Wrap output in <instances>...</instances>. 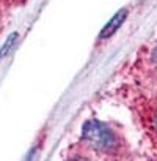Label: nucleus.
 <instances>
[{
    "label": "nucleus",
    "mask_w": 157,
    "mask_h": 161,
    "mask_svg": "<svg viewBox=\"0 0 157 161\" xmlns=\"http://www.w3.org/2000/svg\"><path fill=\"white\" fill-rule=\"evenodd\" d=\"M82 137L85 139V142L90 144V147H93L98 152H115L118 148V137L116 134L104 123L91 120L88 123H85L84 131H82Z\"/></svg>",
    "instance_id": "1"
},
{
    "label": "nucleus",
    "mask_w": 157,
    "mask_h": 161,
    "mask_svg": "<svg viewBox=\"0 0 157 161\" xmlns=\"http://www.w3.org/2000/svg\"><path fill=\"white\" fill-rule=\"evenodd\" d=\"M126 16H127V11H126V10H121V11H119V13H118V14H116V16H115V18H113V19L105 25V27H104V30L101 32L99 38H102V40H104V38L112 36V35L118 30V27L123 24V21L126 19Z\"/></svg>",
    "instance_id": "2"
},
{
    "label": "nucleus",
    "mask_w": 157,
    "mask_h": 161,
    "mask_svg": "<svg viewBox=\"0 0 157 161\" xmlns=\"http://www.w3.org/2000/svg\"><path fill=\"white\" fill-rule=\"evenodd\" d=\"M14 40H16V35H11L10 38H8V43H5V46L2 47V51H0V57H3L7 52H8V49L13 46V43H14Z\"/></svg>",
    "instance_id": "3"
},
{
    "label": "nucleus",
    "mask_w": 157,
    "mask_h": 161,
    "mask_svg": "<svg viewBox=\"0 0 157 161\" xmlns=\"http://www.w3.org/2000/svg\"><path fill=\"white\" fill-rule=\"evenodd\" d=\"M68 161H90V159H88V158H85V156H78V155H77V156L69 158Z\"/></svg>",
    "instance_id": "4"
},
{
    "label": "nucleus",
    "mask_w": 157,
    "mask_h": 161,
    "mask_svg": "<svg viewBox=\"0 0 157 161\" xmlns=\"http://www.w3.org/2000/svg\"><path fill=\"white\" fill-rule=\"evenodd\" d=\"M152 60H154V63L157 65V46H155V49L152 51Z\"/></svg>",
    "instance_id": "5"
},
{
    "label": "nucleus",
    "mask_w": 157,
    "mask_h": 161,
    "mask_svg": "<svg viewBox=\"0 0 157 161\" xmlns=\"http://www.w3.org/2000/svg\"><path fill=\"white\" fill-rule=\"evenodd\" d=\"M155 128H157V114H155Z\"/></svg>",
    "instance_id": "6"
}]
</instances>
